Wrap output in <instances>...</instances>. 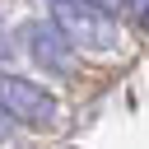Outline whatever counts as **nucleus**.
Listing matches in <instances>:
<instances>
[{
  "mask_svg": "<svg viewBox=\"0 0 149 149\" xmlns=\"http://www.w3.org/2000/svg\"><path fill=\"white\" fill-rule=\"evenodd\" d=\"M51 19L61 23V33L79 47V51H98V56H112L121 47V28L107 9L88 5V0H61L51 5Z\"/></svg>",
  "mask_w": 149,
  "mask_h": 149,
  "instance_id": "1",
  "label": "nucleus"
},
{
  "mask_svg": "<svg viewBox=\"0 0 149 149\" xmlns=\"http://www.w3.org/2000/svg\"><path fill=\"white\" fill-rule=\"evenodd\" d=\"M0 112L14 126H33V130H51L61 121V102L51 98V88H42L14 70H0Z\"/></svg>",
  "mask_w": 149,
  "mask_h": 149,
  "instance_id": "2",
  "label": "nucleus"
},
{
  "mask_svg": "<svg viewBox=\"0 0 149 149\" xmlns=\"http://www.w3.org/2000/svg\"><path fill=\"white\" fill-rule=\"evenodd\" d=\"M23 51H28V61H33L42 74H51V79H70V74H74V51H79V47L61 33L56 19L28 23V28H23Z\"/></svg>",
  "mask_w": 149,
  "mask_h": 149,
  "instance_id": "3",
  "label": "nucleus"
},
{
  "mask_svg": "<svg viewBox=\"0 0 149 149\" xmlns=\"http://www.w3.org/2000/svg\"><path fill=\"white\" fill-rule=\"evenodd\" d=\"M126 9H130V14H135V23L149 33V0H126Z\"/></svg>",
  "mask_w": 149,
  "mask_h": 149,
  "instance_id": "4",
  "label": "nucleus"
},
{
  "mask_svg": "<svg viewBox=\"0 0 149 149\" xmlns=\"http://www.w3.org/2000/svg\"><path fill=\"white\" fill-rule=\"evenodd\" d=\"M9 135H14V121H9V116H5V112H0V144H5V140H9Z\"/></svg>",
  "mask_w": 149,
  "mask_h": 149,
  "instance_id": "5",
  "label": "nucleus"
},
{
  "mask_svg": "<svg viewBox=\"0 0 149 149\" xmlns=\"http://www.w3.org/2000/svg\"><path fill=\"white\" fill-rule=\"evenodd\" d=\"M88 5H98V9H107V14H116V9L126 5V0H88Z\"/></svg>",
  "mask_w": 149,
  "mask_h": 149,
  "instance_id": "6",
  "label": "nucleus"
},
{
  "mask_svg": "<svg viewBox=\"0 0 149 149\" xmlns=\"http://www.w3.org/2000/svg\"><path fill=\"white\" fill-rule=\"evenodd\" d=\"M47 5H61V0H47Z\"/></svg>",
  "mask_w": 149,
  "mask_h": 149,
  "instance_id": "7",
  "label": "nucleus"
}]
</instances>
